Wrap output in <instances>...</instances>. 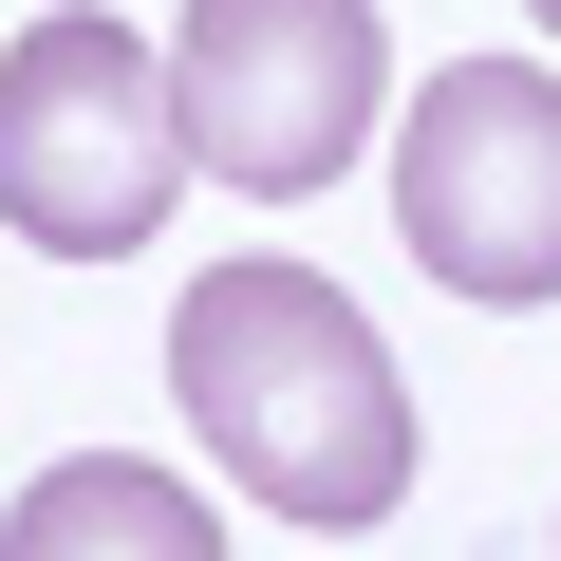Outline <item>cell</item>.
I'll return each mask as SVG.
<instances>
[{
	"mask_svg": "<svg viewBox=\"0 0 561 561\" xmlns=\"http://www.w3.org/2000/svg\"><path fill=\"white\" fill-rule=\"evenodd\" d=\"M169 393L225 449V486L280 505V524H393L412 505V375H393V337L280 243L206 262L169 300Z\"/></svg>",
	"mask_w": 561,
	"mask_h": 561,
	"instance_id": "cell-1",
	"label": "cell"
},
{
	"mask_svg": "<svg viewBox=\"0 0 561 561\" xmlns=\"http://www.w3.org/2000/svg\"><path fill=\"white\" fill-rule=\"evenodd\" d=\"M187 187V113H169V57L131 20H94V0H57V20L0 57V225H20L38 262H131Z\"/></svg>",
	"mask_w": 561,
	"mask_h": 561,
	"instance_id": "cell-2",
	"label": "cell"
},
{
	"mask_svg": "<svg viewBox=\"0 0 561 561\" xmlns=\"http://www.w3.org/2000/svg\"><path fill=\"white\" fill-rule=\"evenodd\" d=\"M375 0H187L169 38V113H187V169H225L243 206H300L375 150Z\"/></svg>",
	"mask_w": 561,
	"mask_h": 561,
	"instance_id": "cell-3",
	"label": "cell"
},
{
	"mask_svg": "<svg viewBox=\"0 0 561 561\" xmlns=\"http://www.w3.org/2000/svg\"><path fill=\"white\" fill-rule=\"evenodd\" d=\"M393 225L449 300H505V319L561 300V76H524V57L431 76L393 131Z\"/></svg>",
	"mask_w": 561,
	"mask_h": 561,
	"instance_id": "cell-4",
	"label": "cell"
},
{
	"mask_svg": "<svg viewBox=\"0 0 561 561\" xmlns=\"http://www.w3.org/2000/svg\"><path fill=\"white\" fill-rule=\"evenodd\" d=\"M0 561H225V505L169 486L150 449H76L20 486V524H0Z\"/></svg>",
	"mask_w": 561,
	"mask_h": 561,
	"instance_id": "cell-5",
	"label": "cell"
},
{
	"mask_svg": "<svg viewBox=\"0 0 561 561\" xmlns=\"http://www.w3.org/2000/svg\"><path fill=\"white\" fill-rule=\"evenodd\" d=\"M524 20H542V38H561V0H524Z\"/></svg>",
	"mask_w": 561,
	"mask_h": 561,
	"instance_id": "cell-6",
	"label": "cell"
}]
</instances>
